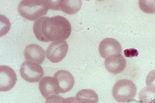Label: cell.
Returning <instances> with one entry per match:
<instances>
[{
    "label": "cell",
    "mask_w": 155,
    "mask_h": 103,
    "mask_svg": "<svg viewBox=\"0 0 155 103\" xmlns=\"http://www.w3.org/2000/svg\"><path fill=\"white\" fill-rule=\"evenodd\" d=\"M68 50V45L66 41L53 42L47 49V58L53 63L59 62L65 58Z\"/></svg>",
    "instance_id": "5"
},
{
    "label": "cell",
    "mask_w": 155,
    "mask_h": 103,
    "mask_svg": "<svg viewBox=\"0 0 155 103\" xmlns=\"http://www.w3.org/2000/svg\"><path fill=\"white\" fill-rule=\"evenodd\" d=\"M136 85L133 81L127 79L119 80L112 89V96L118 102L124 103L133 99L137 93Z\"/></svg>",
    "instance_id": "3"
},
{
    "label": "cell",
    "mask_w": 155,
    "mask_h": 103,
    "mask_svg": "<svg viewBox=\"0 0 155 103\" xmlns=\"http://www.w3.org/2000/svg\"><path fill=\"white\" fill-rule=\"evenodd\" d=\"M24 55L27 61L41 65L45 59L46 53L44 50L40 46L31 44L26 47Z\"/></svg>",
    "instance_id": "12"
},
{
    "label": "cell",
    "mask_w": 155,
    "mask_h": 103,
    "mask_svg": "<svg viewBox=\"0 0 155 103\" xmlns=\"http://www.w3.org/2000/svg\"><path fill=\"white\" fill-rule=\"evenodd\" d=\"M39 88L42 96L45 99L60 93L59 85L54 78L45 77L40 81Z\"/></svg>",
    "instance_id": "9"
},
{
    "label": "cell",
    "mask_w": 155,
    "mask_h": 103,
    "mask_svg": "<svg viewBox=\"0 0 155 103\" xmlns=\"http://www.w3.org/2000/svg\"><path fill=\"white\" fill-rule=\"evenodd\" d=\"M63 103H79L76 98L74 97H68L65 98Z\"/></svg>",
    "instance_id": "19"
},
{
    "label": "cell",
    "mask_w": 155,
    "mask_h": 103,
    "mask_svg": "<svg viewBox=\"0 0 155 103\" xmlns=\"http://www.w3.org/2000/svg\"><path fill=\"white\" fill-rule=\"evenodd\" d=\"M154 12H155V9H154Z\"/></svg>",
    "instance_id": "20"
},
{
    "label": "cell",
    "mask_w": 155,
    "mask_h": 103,
    "mask_svg": "<svg viewBox=\"0 0 155 103\" xmlns=\"http://www.w3.org/2000/svg\"><path fill=\"white\" fill-rule=\"evenodd\" d=\"M155 1L140 0L139 5L141 10L147 14H152L154 12Z\"/></svg>",
    "instance_id": "15"
},
{
    "label": "cell",
    "mask_w": 155,
    "mask_h": 103,
    "mask_svg": "<svg viewBox=\"0 0 155 103\" xmlns=\"http://www.w3.org/2000/svg\"><path fill=\"white\" fill-rule=\"evenodd\" d=\"M65 98L60 96L55 95L48 97L45 103H63Z\"/></svg>",
    "instance_id": "17"
},
{
    "label": "cell",
    "mask_w": 155,
    "mask_h": 103,
    "mask_svg": "<svg viewBox=\"0 0 155 103\" xmlns=\"http://www.w3.org/2000/svg\"><path fill=\"white\" fill-rule=\"evenodd\" d=\"M99 51L102 58L107 59L110 56L121 53L122 47L117 40L107 38L101 42L99 46Z\"/></svg>",
    "instance_id": "8"
},
{
    "label": "cell",
    "mask_w": 155,
    "mask_h": 103,
    "mask_svg": "<svg viewBox=\"0 0 155 103\" xmlns=\"http://www.w3.org/2000/svg\"><path fill=\"white\" fill-rule=\"evenodd\" d=\"M15 72L7 66H1L0 88L2 91H10L14 88L17 81Z\"/></svg>",
    "instance_id": "7"
},
{
    "label": "cell",
    "mask_w": 155,
    "mask_h": 103,
    "mask_svg": "<svg viewBox=\"0 0 155 103\" xmlns=\"http://www.w3.org/2000/svg\"><path fill=\"white\" fill-rule=\"evenodd\" d=\"M125 56L127 58H134L137 56L139 54L138 51L136 49L132 48L126 49L124 51Z\"/></svg>",
    "instance_id": "18"
},
{
    "label": "cell",
    "mask_w": 155,
    "mask_h": 103,
    "mask_svg": "<svg viewBox=\"0 0 155 103\" xmlns=\"http://www.w3.org/2000/svg\"><path fill=\"white\" fill-rule=\"evenodd\" d=\"M20 73L21 76L25 81L33 83L39 82L44 75L41 65L27 61L22 64Z\"/></svg>",
    "instance_id": "4"
},
{
    "label": "cell",
    "mask_w": 155,
    "mask_h": 103,
    "mask_svg": "<svg viewBox=\"0 0 155 103\" xmlns=\"http://www.w3.org/2000/svg\"><path fill=\"white\" fill-rule=\"evenodd\" d=\"M49 9L48 0H24L19 3L18 11L23 18L34 21L46 15Z\"/></svg>",
    "instance_id": "2"
},
{
    "label": "cell",
    "mask_w": 155,
    "mask_h": 103,
    "mask_svg": "<svg viewBox=\"0 0 155 103\" xmlns=\"http://www.w3.org/2000/svg\"><path fill=\"white\" fill-rule=\"evenodd\" d=\"M147 85L148 87L155 88V70L149 72L146 78Z\"/></svg>",
    "instance_id": "16"
},
{
    "label": "cell",
    "mask_w": 155,
    "mask_h": 103,
    "mask_svg": "<svg viewBox=\"0 0 155 103\" xmlns=\"http://www.w3.org/2000/svg\"><path fill=\"white\" fill-rule=\"evenodd\" d=\"M72 28L67 19L61 16L43 17L34 23L35 37L42 42L64 41L71 35Z\"/></svg>",
    "instance_id": "1"
},
{
    "label": "cell",
    "mask_w": 155,
    "mask_h": 103,
    "mask_svg": "<svg viewBox=\"0 0 155 103\" xmlns=\"http://www.w3.org/2000/svg\"><path fill=\"white\" fill-rule=\"evenodd\" d=\"M76 99L79 103H97L98 96L91 89H83L77 93Z\"/></svg>",
    "instance_id": "13"
},
{
    "label": "cell",
    "mask_w": 155,
    "mask_h": 103,
    "mask_svg": "<svg viewBox=\"0 0 155 103\" xmlns=\"http://www.w3.org/2000/svg\"><path fill=\"white\" fill-rule=\"evenodd\" d=\"M104 65L107 70L111 74L117 75L124 70L126 61L122 55L119 54L107 58L104 61Z\"/></svg>",
    "instance_id": "11"
},
{
    "label": "cell",
    "mask_w": 155,
    "mask_h": 103,
    "mask_svg": "<svg viewBox=\"0 0 155 103\" xmlns=\"http://www.w3.org/2000/svg\"><path fill=\"white\" fill-rule=\"evenodd\" d=\"M59 85L60 93H65L72 90L74 84V79L70 72L66 70L58 71L54 75Z\"/></svg>",
    "instance_id": "10"
},
{
    "label": "cell",
    "mask_w": 155,
    "mask_h": 103,
    "mask_svg": "<svg viewBox=\"0 0 155 103\" xmlns=\"http://www.w3.org/2000/svg\"><path fill=\"white\" fill-rule=\"evenodd\" d=\"M49 8L54 10L62 11L67 14H75L78 12L82 5L81 0L48 1Z\"/></svg>",
    "instance_id": "6"
},
{
    "label": "cell",
    "mask_w": 155,
    "mask_h": 103,
    "mask_svg": "<svg viewBox=\"0 0 155 103\" xmlns=\"http://www.w3.org/2000/svg\"><path fill=\"white\" fill-rule=\"evenodd\" d=\"M139 99L143 103H155V88L146 87L143 88L140 91Z\"/></svg>",
    "instance_id": "14"
}]
</instances>
